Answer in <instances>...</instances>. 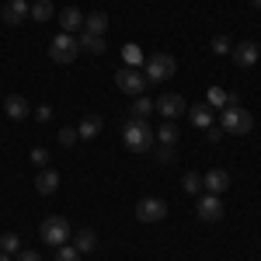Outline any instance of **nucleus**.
Here are the masks:
<instances>
[{
	"label": "nucleus",
	"instance_id": "obj_1",
	"mask_svg": "<svg viewBox=\"0 0 261 261\" xmlns=\"http://www.w3.org/2000/svg\"><path fill=\"white\" fill-rule=\"evenodd\" d=\"M122 143H125L133 153H150L153 143H157V136H153V129H150L143 119H129L125 129H122Z\"/></svg>",
	"mask_w": 261,
	"mask_h": 261
},
{
	"label": "nucleus",
	"instance_id": "obj_2",
	"mask_svg": "<svg viewBox=\"0 0 261 261\" xmlns=\"http://www.w3.org/2000/svg\"><path fill=\"white\" fill-rule=\"evenodd\" d=\"M174 73H178V60L171 53H153V56H146V63H143L146 84H164L167 77H174Z\"/></svg>",
	"mask_w": 261,
	"mask_h": 261
},
{
	"label": "nucleus",
	"instance_id": "obj_3",
	"mask_svg": "<svg viewBox=\"0 0 261 261\" xmlns=\"http://www.w3.org/2000/svg\"><path fill=\"white\" fill-rule=\"evenodd\" d=\"M251 125H254V115H251L247 108H241V105L223 108V119H220V129H223V133L244 136V133H251Z\"/></svg>",
	"mask_w": 261,
	"mask_h": 261
},
{
	"label": "nucleus",
	"instance_id": "obj_4",
	"mask_svg": "<svg viewBox=\"0 0 261 261\" xmlns=\"http://www.w3.org/2000/svg\"><path fill=\"white\" fill-rule=\"evenodd\" d=\"M42 233V244H49V247H60V244L70 241V223H66V216H45L39 226Z\"/></svg>",
	"mask_w": 261,
	"mask_h": 261
},
{
	"label": "nucleus",
	"instance_id": "obj_5",
	"mask_svg": "<svg viewBox=\"0 0 261 261\" xmlns=\"http://www.w3.org/2000/svg\"><path fill=\"white\" fill-rule=\"evenodd\" d=\"M115 87H119L122 94H129V98H140L143 91H146V77L140 73V66H122L119 73H115Z\"/></svg>",
	"mask_w": 261,
	"mask_h": 261
},
{
	"label": "nucleus",
	"instance_id": "obj_6",
	"mask_svg": "<svg viewBox=\"0 0 261 261\" xmlns=\"http://www.w3.org/2000/svg\"><path fill=\"white\" fill-rule=\"evenodd\" d=\"M77 53H81V42L73 39V35H66V32H60L56 39L49 42V60L53 63H73Z\"/></svg>",
	"mask_w": 261,
	"mask_h": 261
},
{
	"label": "nucleus",
	"instance_id": "obj_7",
	"mask_svg": "<svg viewBox=\"0 0 261 261\" xmlns=\"http://www.w3.org/2000/svg\"><path fill=\"white\" fill-rule=\"evenodd\" d=\"M153 112H161L164 122H174L178 115H185V112H188V105H185V98H181V94H161V98L153 101Z\"/></svg>",
	"mask_w": 261,
	"mask_h": 261
},
{
	"label": "nucleus",
	"instance_id": "obj_8",
	"mask_svg": "<svg viewBox=\"0 0 261 261\" xmlns=\"http://www.w3.org/2000/svg\"><path fill=\"white\" fill-rule=\"evenodd\" d=\"M136 216H140V223H161L164 216H167V202L164 199H140L136 202Z\"/></svg>",
	"mask_w": 261,
	"mask_h": 261
},
{
	"label": "nucleus",
	"instance_id": "obj_9",
	"mask_svg": "<svg viewBox=\"0 0 261 261\" xmlns=\"http://www.w3.org/2000/svg\"><path fill=\"white\" fill-rule=\"evenodd\" d=\"M195 213H199V220H205V223L223 220V199L213 195V192H205V195L199 199V205H195Z\"/></svg>",
	"mask_w": 261,
	"mask_h": 261
},
{
	"label": "nucleus",
	"instance_id": "obj_10",
	"mask_svg": "<svg viewBox=\"0 0 261 261\" xmlns=\"http://www.w3.org/2000/svg\"><path fill=\"white\" fill-rule=\"evenodd\" d=\"M28 7H32L28 0H7L4 11H0V21L11 24V28H14V24H24V21H28Z\"/></svg>",
	"mask_w": 261,
	"mask_h": 261
},
{
	"label": "nucleus",
	"instance_id": "obj_11",
	"mask_svg": "<svg viewBox=\"0 0 261 261\" xmlns=\"http://www.w3.org/2000/svg\"><path fill=\"white\" fill-rule=\"evenodd\" d=\"M230 56H233V63H237L241 70H251V66L258 63L261 49L254 45V42H241V45H233V49H230Z\"/></svg>",
	"mask_w": 261,
	"mask_h": 261
},
{
	"label": "nucleus",
	"instance_id": "obj_12",
	"mask_svg": "<svg viewBox=\"0 0 261 261\" xmlns=\"http://www.w3.org/2000/svg\"><path fill=\"white\" fill-rule=\"evenodd\" d=\"M202 188H205V192H213V195H223V192L230 188V174H226L223 167H213V171H205V174H202Z\"/></svg>",
	"mask_w": 261,
	"mask_h": 261
},
{
	"label": "nucleus",
	"instance_id": "obj_13",
	"mask_svg": "<svg viewBox=\"0 0 261 261\" xmlns=\"http://www.w3.org/2000/svg\"><path fill=\"white\" fill-rule=\"evenodd\" d=\"M60 28L66 35H73V32H84V14L77 7H63L60 11Z\"/></svg>",
	"mask_w": 261,
	"mask_h": 261
},
{
	"label": "nucleus",
	"instance_id": "obj_14",
	"mask_svg": "<svg viewBox=\"0 0 261 261\" xmlns=\"http://www.w3.org/2000/svg\"><path fill=\"white\" fill-rule=\"evenodd\" d=\"M56 188H60V171H53V167L39 171V178H35V192H39V195H53Z\"/></svg>",
	"mask_w": 261,
	"mask_h": 261
},
{
	"label": "nucleus",
	"instance_id": "obj_15",
	"mask_svg": "<svg viewBox=\"0 0 261 261\" xmlns=\"http://www.w3.org/2000/svg\"><path fill=\"white\" fill-rule=\"evenodd\" d=\"M4 112H7L14 122L28 119V98H21V94H7V98H4Z\"/></svg>",
	"mask_w": 261,
	"mask_h": 261
},
{
	"label": "nucleus",
	"instance_id": "obj_16",
	"mask_svg": "<svg viewBox=\"0 0 261 261\" xmlns=\"http://www.w3.org/2000/svg\"><path fill=\"white\" fill-rule=\"evenodd\" d=\"M101 129H105V119L101 115H84L81 125H77V136L81 140H94V136H101Z\"/></svg>",
	"mask_w": 261,
	"mask_h": 261
},
{
	"label": "nucleus",
	"instance_id": "obj_17",
	"mask_svg": "<svg viewBox=\"0 0 261 261\" xmlns=\"http://www.w3.org/2000/svg\"><path fill=\"white\" fill-rule=\"evenodd\" d=\"M84 32H91V35H105V32H108V14H105V11H91V14L84 18Z\"/></svg>",
	"mask_w": 261,
	"mask_h": 261
},
{
	"label": "nucleus",
	"instance_id": "obj_18",
	"mask_svg": "<svg viewBox=\"0 0 261 261\" xmlns=\"http://www.w3.org/2000/svg\"><path fill=\"white\" fill-rule=\"evenodd\" d=\"M188 119H192V125H199V129H209L213 125V108L209 105H192L188 108Z\"/></svg>",
	"mask_w": 261,
	"mask_h": 261
},
{
	"label": "nucleus",
	"instance_id": "obj_19",
	"mask_svg": "<svg viewBox=\"0 0 261 261\" xmlns=\"http://www.w3.org/2000/svg\"><path fill=\"white\" fill-rule=\"evenodd\" d=\"M81 49L84 53H94V56H101V53H105V49H108V45H105V35H91V32H81Z\"/></svg>",
	"mask_w": 261,
	"mask_h": 261
},
{
	"label": "nucleus",
	"instance_id": "obj_20",
	"mask_svg": "<svg viewBox=\"0 0 261 261\" xmlns=\"http://www.w3.org/2000/svg\"><path fill=\"white\" fill-rule=\"evenodd\" d=\"M73 247H77L81 254H91V251L98 247V233H94V230H77V237H73Z\"/></svg>",
	"mask_w": 261,
	"mask_h": 261
},
{
	"label": "nucleus",
	"instance_id": "obj_21",
	"mask_svg": "<svg viewBox=\"0 0 261 261\" xmlns=\"http://www.w3.org/2000/svg\"><path fill=\"white\" fill-rule=\"evenodd\" d=\"M153 136H157V143H161V146H178V136H181V133H178V125H174V122H164Z\"/></svg>",
	"mask_w": 261,
	"mask_h": 261
},
{
	"label": "nucleus",
	"instance_id": "obj_22",
	"mask_svg": "<svg viewBox=\"0 0 261 261\" xmlns=\"http://www.w3.org/2000/svg\"><path fill=\"white\" fill-rule=\"evenodd\" d=\"M28 18L35 21V24L49 21V18H53V4H49V0H35V4L28 7Z\"/></svg>",
	"mask_w": 261,
	"mask_h": 261
},
{
	"label": "nucleus",
	"instance_id": "obj_23",
	"mask_svg": "<svg viewBox=\"0 0 261 261\" xmlns=\"http://www.w3.org/2000/svg\"><path fill=\"white\" fill-rule=\"evenodd\" d=\"M122 56H125V66H140V63H146V56H143V49L140 45H122Z\"/></svg>",
	"mask_w": 261,
	"mask_h": 261
},
{
	"label": "nucleus",
	"instance_id": "obj_24",
	"mask_svg": "<svg viewBox=\"0 0 261 261\" xmlns=\"http://www.w3.org/2000/svg\"><path fill=\"white\" fill-rule=\"evenodd\" d=\"M0 251L18 254V251H21V237H18V233H11V230H7V233H0Z\"/></svg>",
	"mask_w": 261,
	"mask_h": 261
},
{
	"label": "nucleus",
	"instance_id": "obj_25",
	"mask_svg": "<svg viewBox=\"0 0 261 261\" xmlns=\"http://www.w3.org/2000/svg\"><path fill=\"white\" fill-rule=\"evenodd\" d=\"M150 112H153V101H150V98H143V94H140V98L133 101V119H143V122H146V115H150Z\"/></svg>",
	"mask_w": 261,
	"mask_h": 261
},
{
	"label": "nucleus",
	"instance_id": "obj_26",
	"mask_svg": "<svg viewBox=\"0 0 261 261\" xmlns=\"http://www.w3.org/2000/svg\"><path fill=\"white\" fill-rule=\"evenodd\" d=\"M226 101H230V94H226L223 87H209V94H205V105H209V108H223Z\"/></svg>",
	"mask_w": 261,
	"mask_h": 261
},
{
	"label": "nucleus",
	"instance_id": "obj_27",
	"mask_svg": "<svg viewBox=\"0 0 261 261\" xmlns=\"http://www.w3.org/2000/svg\"><path fill=\"white\" fill-rule=\"evenodd\" d=\"M181 188L188 192V195H195L202 188V174H195V171H185V178H181Z\"/></svg>",
	"mask_w": 261,
	"mask_h": 261
},
{
	"label": "nucleus",
	"instance_id": "obj_28",
	"mask_svg": "<svg viewBox=\"0 0 261 261\" xmlns=\"http://www.w3.org/2000/svg\"><path fill=\"white\" fill-rule=\"evenodd\" d=\"M56 251V261H81V251L73 247V244H60V247H53Z\"/></svg>",
	"mask_w": 261,
	"mask_h": 261
},
{
	"label": "nucleus",
	"instance_id": "obj_29",
	"mask_svg": "<svg viewBox=\"0 0 261 261\" xmlns=\"http://www.w3.org/2000/svg\"><path fill=\"white\" fill-rule=\"evenodd\" d=\"M209 49H213L216 56H230V49H233V42L226 39V35H216V39L209 42Z\"/></svg>",
	"mask_w": 261,
	"mask_h": 261
},
{
	"label": "nucleus",
	"instance_id": "obj_30",
	"mask_svg": "<svg viewBox=\"0 0 261 261\" xmlns=\"http://www.w3.org/2000/svg\"><path fill=\"white\" fill-rule=\"evenodd\" d=\"M28 161L35 164V167H39V171H45V167H49V150H45V146H35V150H32V157H28Z\"/></svg>",
	"mask_w": 261,
	"mask_h": 261
},
{
	"label": "nucleus",
	"instance_id": "obj_31",
	"mask_svg": "<svg viewBox=\"0 0 261 261\" xmlns=\"http://www.w3.org/2000/svg\"><path fill=\"white\" fill-rule=\"evenodd\" d=\"M153 157H157L161 164H174V146H157Z\"/></svg>",
	"mask_w": 261,
	"mask_h": 261
},
{
	"label": "nucleus",
	"instance_id": "obj_32",
	"mask_svg": "<svg viewBox=\"0 0 261 261\" xmlns=\"http://www.w3.org/2000/svg\"><path fill=\"white\" fill-rule=\"evenodd\" d=\"M77 140H81V136H77V129H60V146H73Z\"/></svg>",
	"mask_w": 261,
	"mask_h": 261
},
{
	"label": "nucleus",
	"instance_id": "obj_33",
	"mask_svg": "<svg viewBox=\"0 0 261 261\" xmlns=\"http://www.w3.org/2000/svg\"><path fill=\"white\" fill-rule=\"evenodd\" d=\"M35 119H39V122H49V119H53V108H49V105H39V108H35Z\"/></svg>",
	"mask_w": 261,
	"mask_h": 261
},
{
	"label": "nucleus",
	"instance_id": "obj_34",
	"mask_svg": "<svg viewBox=\"0 0 261 261\" xmlns=\"http://www.w3.org/2000/svg\"><path fill=\"white\" fill-rule=\"evenodd\" d=\"M18 261H42L39 251H18Z\"/></svg>",
	"mask_w": 261,
	"mask_h": 261
},
{
	"label": "nucleus",
	"instance_id": "obj_35",
	"mask_svg": "<svg viewBox=\"0 0 261 261\" xmlns=\"http://www.w3.org/2000/svg\"><path fill=\"white\" fill-rule=\"evenodd\" d=\"M205 133H209V143H220V136H223V129H213V125H209Z\"/></svg>",
	"mask_w": 261,
	"mask_h": 261
},
{
	"label": "nucleus",
	"instance_id": "obj_36",
	"mask_svg": "<svg viewBox=\"0 0 261 261\" xmlns=\"http://www.w3.org/2000/svg\"><path fill=\"white\" fill-rule=\"evenodd\" d=\"M0 261H11V254H7V251H0Z\"/></svg>",
	"mask_w": 261,
	"mask_h": 261
},
{
	"label": "nucleus",
	"instance_id": "obj_37",
	"mask_svg": "<svg viewBox=\"0 0 261 261\" xmlns=\"http://www.w3.org/2000/svg\"><path fill=\"white\" fill-rule=\"evenodd\" d=\"M251 7H258V11H261V0H251Z\"/></svg>",
	"mask_w": 261,
	"mask_h": 261
}]
</instances>
